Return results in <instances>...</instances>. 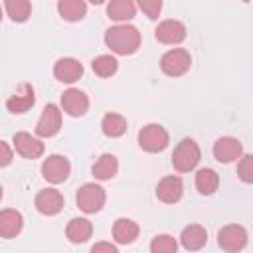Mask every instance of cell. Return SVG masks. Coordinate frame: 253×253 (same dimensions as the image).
Here are the masks:
<instances>
[{
	"mask_svg": "<svg viewBox=\"0 0 253 253\" xmlns=\"http://www.w3.org/2000/svg\"><path fill=\"white\" fill-rule=\"evenodd\" d=\"M200 158H202V152L198 142L194 138H182L172 152V166L178 172H190L198 166Z\"/></svg>",
	"mask_w": 253,
	"mask_h": 253,
	"instance_id": "obj_2",
	"label": "cell"
},
{
	"mask_svg": "<svg viewBox=\"0 0 253 253\" xmlns=\"http://www.w3.org/2000/svg\"><path fill=\"white\" fill-rule=\"evenodd\" d=\"M237 176L245 184H253V154H243L237 162Z\"/></svg>",
	"mask_w": 253,
	"mask_h": 253,
	"instance_id": "obj_29",
	"label": "cell"
},
{
	"mask_svg": "<svg viewBox=\"0 0 253 253\" xmlns=\"http://www.w3.org/2000/svg\"><path fill=\"white\" fill-rule=\"evenodd\" d=\"M69 172H71V164L61 154H51V156H47L42 162V176L47 182H51V184L65 182L67 176H69Z\"/></svg>",
	"mask_w": 253,
	"mask_h": 253,
	"instance_id": "obj_7",
	"label": "cell"
},
{
	"mask_svg": "<svg viewBox=\"0 0 253 253\" xmlns=\"http://www.w3.org/2000/svg\"><path fill=\"white\" fill-rule=\"evenodd\" d=\"M101 130L105 136L109 138H117L123 136L126 132V119L119 113H107L101 121Z\"/></svg>",
	"mask_w": 253,
	"mask_h": 253,
	"instance_id": "obj_23",
	"label": "cell"
},
{
	"mask_svg": "<svg viewBox=\"0 0 253 253\" xmlns=\"http://www.w3.org/2000/svg\"><path fill=\"white\" fill-rule=\"evenodd\" d=\"M0 166H8L12 162V150L8 146V142H0Z\"/></svg>",
	"mask_w": 253,
	"mask_h": 253,
	"instance_id": "obj_32",
	"label": "cell"
},
{
	"mask_svg": "<svg viewBox=\"0 0 253 253\" xmlns=\"http://www.w3.org/2000/svg\"><path fill=\"white\" fill-rule=\"evenodd\" d=\"M219 186V176L211 168H202L196 172V190L202 196H211Z\"/></svg>",
	"mask_w": 253,
	"mask_h": 253,
	"instance_id": "obj_24",
	"label": "cell"
},
{
	"mask_svg": "<svg viewBox=\"0 0 253 253\" xmlns=\"http://www.w3.org/2000/svg\"><path fill=\"white\" fill-rule=\"evenodd\" d=\"M14 148L22 158L34 160L43 154V142L30 132H16L14 134Z\"/></svg>",
	"mask_w": 253,
	"mask_h": 253,
	"instance_id": "obj_14",
	"label": "cell"
},
{
	"mask_svg": "<svg viewBox=\"0 0 253 253\" xmlns=\"http://www.w3.org/2000/svg\"><path fill=\"white\" fill-rule=\"evenodd\" d=\"M213 158L217 162H223V164H229L233 160H239L243 156V146L237 138L233 136H221L213 142Z\"/></svg>",
	"mask_w": 253,
	"mask_h": 253,
	"instance_id": "obj_9",
	"label": "cell"
},
{
	"mask_svg": "<svg viewBox=\"0 0 253 253\" xmlns=\"http://www.w3.org/2000/svg\"><path fill=\"white\" fill-rule=\"evenodd\" d=\"M89 253H119V249L109 241H97Z\"/></svg>",
	"mask_w": 253,
	"mask_h": 253,
	"instance_id": "obj_31",
	"label": "cell"
},
{
	"mask_svg": "<svg viewBox=\"0 0 253 253\" xmlns=\"http://www.w3.org/2000/svg\"><path fill=\"white\" fill-rule=\"evenodd\" d=\"M61 109L69 115V117H83L89 109V97L81 91V89H67L61 95Z\"/></svg>",
	"mask_w": 253,
	"mask_h": 253,
	"instance_id": "obj_11",
	"label": "cell"
},
{
	"mask_svg": "<svg viewBox=\"0 0 253 253\" xmlns=\"http://www.w3.org/2000/svg\"><path fill=\"white\" fill-rule=\"evenodd\" d=\"M138 8L150 18V20H156L160 10H162V2L160 0H140L138 2Z\"/></svg>",
	"mask_w": 253,
	"mask_h": 253,
	"instance_id": "obj_30",
	"label": "cell"
},
{
	"mask_svg": "<svg viewBox=\"0 0 253 253\" xmlns=\"http://www.w3.org/2000/svg\"><path fill=\"white\" fill-rule=\"evenodd\" d=\"M63 208V196L55 188H45L36 196V210L43 215H55Z\"/></svg>",
	"mask_w": 253,
	"mask_h": 253,
	"instance_id": "obj_15",
	"label": "cell"
},
{
	"mask_svg": "<svg viewBox=\"0 0 253 253\" xmlns=\"http://www.w3.org/2000/svg\"><path fill=\"white\" fill-rule=\"evenodd\" d=\"M119 170V160L115 154H101L93 164L91 172L97 180H111Z\"/></svg>",
	"mask_w": 253,
	"mask_h": 253,
	"instance_id": "obj_22",
	"label": "cell"
},
{
	"mask_svg": "<svg viewBox=\"0 0 253 253\" xmlns=\"http://www.w3.org/2000/svg\"><path fill=\"white\" fill-rule=\"evenodd\" d=\"M105 200H107V194L105 190L95 184V182H87L79 188L77 196H75V202H77V208L85 213H95L99 211L103 206H105Z\"/></svg>",
	"mask_w": 253,
	"mask_h": 253,
	"instance_id": "obj_3",
	"label": "cell"
},
{
	"mask_svg": "<svg viewBox=\"0 0 253 253\" xmlns=\"http://www.w3.org/2000/svg\"><path fill=\"white\" fill-rule=\"evenodd\" d=\"M61 128V109L53 103L45 105L40 119H38V125H36V132L43 138H49L53 134H57Z\"/></svg>",
	"mask_w": 253,
	"mask_h": 253,
	"instance_id": "obj_8",
	"label": "cell"
},
{
	"mask_svg": "<svg viewBox=\"0 0 253 253\" xmlns=\"http://www.w3.org/2000/svg\"><path fill=\"white\" fill-rule=\"evenodd\" d=\"M93 233V223L87 217H73L67 227H65V235L71 243H85Z\"/></svg>",
	"mask_w": 253,
	"mask_h": 253,
	"instance_id": "obj_20",
	"label": "cell"
},
{
	"mask_svg": "<svg viewBox=\"0 0 253 253\" xmlns=\"http://www.w3.org/2000/svg\"><path fill=\"white\" fill-rule=\"evenodd\" d=\"M24 227V217L16 210H2L0 211V235L4 239L16 237Z\"/></svg>",
	"mask_w": 253,
	"mask_h": 253,
	"instance_id": "obj_18",
	"label": "cell"
},
{
	"mask_svg": "<svg viewBox=\"0 0 253 253\" xmlns=\"http://www.w3.org/2000/svg\"><path fill=\"white\" fill-rule=\"evenodd\" d=\"M57 12L63 20L67 22H77L85 16L87 4L83 0H59L57 2Z\"/></svg>",
	"mask_w": 253,
	"mask_h": 253,
	"instance_id": "obj_25",
	"label": "cell"
},
{
	"mask_svg": "<svg viewBox=\"0 0 253 253\" xmlns=\"http://www.w3.org/2000/svg\"><path fill=\"white\" fill-rule=\"evenodd\" d=\"M138 233H140L138 223L132 221V219H128V217H119V219L115 221V225H113V237H115V241L121 243V245L132 243V241L138 237Z\"/></svg>",
	"mask_w": 253,
	"mask_h": 253,
	"instance_id": "obj_19",
	"label": "cell"
},
{
	"mask_svg": "<svg viewBox=\"0 0 253 253\" xmlns=\"http://www.w3.org/2000/svg\"><path fill=\"white\" fill-rule=\"evenodd\" d=\"M150 253H178V241L168 233H160L150 241Z\"/></svg>",
	"mask_w": 253,
	"mask_h": 253,
	"instance_id": "obj_28",
	"label": "cell"
},
{
	"mask_svg": "<svg viewBox=\"0 0 253 253\" xmlns=\"http://www.w3.org/2000/svg\"><path fill=\"white\" fill-rule=\"evenodd\" d=\"M4 10L12 22H26L32 14V4L28 0H6Z\"/></svg>",
	"mask_w": 253,
	"mask_h": 253,
	"instance_id": "obj_26",
	"label": "cell"
},
{
	"mask_svg": "<svg viewBox=\"0 0 253 253\" xmlns=\"http://www.w3.org/2000/svg\"><path fill=\"white\" fill-rule=\"evenodd\" d=\"M192 65V57L186 49L182 47H174V49H168L162 57H160V69L164 75L168 77H180L184 75Z\"/></svg>",
	"mask_w": 253,
	"mask_h": 253,
	"instance_id": "obj_5",
	"label": "cell"
},
{
	"mask_svg": "<svg viewBox=\"0 0 253 253\" xmlns=\"http://www.w3.org/2000/svg\"><path fill=\"white\" fill-rule=\"evenodd\" d=\"M105 43L117 55H130L140 47V32L130 24H117L105 32Z\"/></svg>",
	"mask_w": 253,
	"mask_h": 253,
	"instance_id": "obj_1",
	"label": "cell"
},
{
	"mask_svg": "<svg viewBox=\"0 0 253 253\" xmlns=\"http://www.w3.org/2000/svg\"><path fill=\"white\" fill-rule=\"evenodd\" d=\"M184 194V184L180 176H164L156 184V198L164 204H176L180 202Z\"/></svg>",
	"mask_w": 253,
	"mask_h": 253,
	"instance_id": "obj_13",
	"label": "cell"
},
{
	"mask_svg": "<svg viewBox=\"0 0 253 253\" xmlns=\"http://www.w3.org/2000/svg\"><path fill=\"white\" fill-rule=\"evenodd\" d=\"M136 6L130 0H111L107 4V16L115 22H123L126 24L130 18H134Z\"/></svg>",
	"mask_w": 253,
	"mask_h": 253,
	"instance_id": "obj_21",
	"label": "cell"
},
{
	"mask_svg": "<svg viewBox=\"0 0 253 253\" xmlns=\"http://www.w3.org/2000/svg\"><path fill=\"white\" fill-rule=\"evenodd\" d=\"M53 75L61 83H75L83 75V65L75 57H61L53 65Z\"/></svg>",
	"mask_w": 253,
	"mask_h": 253,
	"instance_id": "obj_16",
	"label": "cell"
},
{
	"mask_svg": "<svg viewBox=\"0 0 253 253\" xmlns=\"http://www.w3.org/2000/svg\"><path fill=\"white\" fill-rule=\"evenodd\" d=\"M91 67H93V71L99 75V77H111V75H115L117 73V67H119V63H117V59L113 57V55H97L93 61H91Z\"/></svg>",
	"mask_w": 253,
	"mask_h": 253,
	"instance_id": "obj_27",
	"label": "cell"
},
{
	"mask_svg": "<svg viewBox=\"0 0 253 253\" xmlns=\"http://www.w3.org/2000/svg\"><path fill=\"white\" fill-rule=\"evenodd\" d=\"M170 142L168 130L162 125H146L138 132V146L146 152H162Z\"/></svg>",
	"mask_w": 253,
	"mask_h": 253,
	"instance_id": "obj_4",
	"label": "cell"
},
{
	"mask_svg": "<svg viewBox=\"0 0 253 253\" xmlns=\"http://www.w3.org/2000/svg\"><path fill=\"white\" fill-rule=\"evenodd\" d=\"M180 243L184 249L188 251H198L202 249L206 243H208V231L206 227L198 225V223H192V225H186L180 233Z\"/></svg>",
	"mask_w": 253,
	"mask_h": 253,
	"instance_id": "obj_17",
	"label": "cell"
},
{
	"mask_svg": "<svg viewBox=\"0 0 253 253\" xmlns=\"http://www.w3.org/2000/svg\"><path fill=\"white\" fill-rule=\"evenodd\" d=\"M217 245L227 253H239L247 245V229L239 223H227L217 231Z\"/></svg>",
	"mask_w": 253,
	"mask_h": 253,
	"instance_id": "obj_6",
	"label": "cell"
},
{
	"mask_svg": "<svg viewBox=\"0 0 253 253\" xmlns=\"http://www.w3.org/2000/svg\"><path fill=\"white\" fill-rule=\"evenodd\" d=\"M36 103V95H34V87L30 83H22L18 87V91L14 95L8 97L6 101V109L14 115H22L26 111H30Z\"/></svg>",
	"mask_w": 253,
	"mask_h": 253,
	"instance_id": "obj_12",
	"label": "cell"
},
{
	"mask_svg": "<svg viewBox=\"0 0 253 253\" xmlns=\"http://www.w3.org/2000/svg\"><path fill=\"white\" fill-rule=\"evenodd\" d=\"M154 36L160 43H168V45H176L180 42L186 40V26L178 20H164L156 26Z\"/></svg>",
	"mask_w": 253,
	"mask_h": 253,
	"instance_id": "obj_10",
	"label": "cell"
}]
</instances>
